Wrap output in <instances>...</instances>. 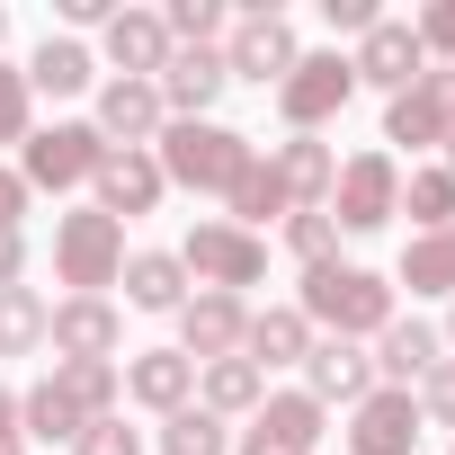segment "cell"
Segmentation results:
<instances>
[{"mask_svg":"<svg viewBox=\"0 0 455 455\" xmlns=\"http://www.w3.org/2000/svg\"><path fill=\"white\" fill-rule=\"evenodd\" d=\"M295 313L313 322V339H384V322L402 313L393 304V277H375V268H348V259H322V268H304V295H295Z\"/></svg>","mask_w":455,"mask_h":455,"instance_id":"obj_1","label":"cell"},{"mask_svg":"<svg viewBox=\"0 0 455 455\" xmlns=\"http://www.w3.org/2000/svg\"><path fill=\"white\" fill-rule=\"evenodd\" d=\"M152 161H161V179H170V188L233 196V179L259 161V143H251V134H233L223 116H170V125H161V143H152Z\"/></svg>","mask_w":455,"mask_h":455,"instance_id":"obj_2","label":"cell"},{"mask_svg":"<svg viewBox=\"0 0 455 455\" xmlns=\"http://www.w3.org/2000/svg\"><path fill=\"white\" fill-rule=\"evenodd\" d=\"M54 277L72 295H108L125 277V223L81 205V214H54Z\"/></svg>","mask_w":455,"mask_h":455,"instance_id":"obj_3","label":"cell"},{"mask_svg":"<svg viewBox=\"0 0 455 455\" xmlns=\"http://www.w3.org/2000/svg\"><path fill=\"white\" fill-rule=\"evenodd\" d=\"M108 152H116V143H108L99 125L63 116V125H45V134H28V143H19V179H28V196H36V188H54V196H63V188H90Z\"/></svg>","mask_w":455,"mask_h":455,"instance_id":"obj_4","label":"cell"},{"mask_svg":"<svg viewBox=\"0 0 455 455\" xmlns=\"http://www.w3.org/2000/svg\"><path fill=\"white\" fill-rule=\"evenodd\" d=\"M322 214L339 223V233H384V223L402 214V161H393V152H348Z\"/></svg>","mask_w":455,"mask_h":455,"instance_id":"obj_5","label":"cell"},{"mask_svg":"<svg viewBox=\"0 0 455 455\" xmlns=\"http://www.w3.org/2000/svg\"><path fill=\"white\" fill-rule=\"evenodd\" d=\"M179 268H188L196 286H214V295H242V286H259V277H268V242L214 214V223H196V233L179 242Z\"/></svg>","mask_w":455,"mask_h":455,"instance_id":"obj_6","label":"cell"},{"mask_svg":"<svg viewBox=\"0 0 455 455\" xmlns=\"http://www.w3.org/2000/svg\"><path fill=\"white\" fill-rule=\"evenodd\" d=\"M45 348H54V366H116V348H125V313L108 304V295H63V304H45Z\"/></svg>","mask_w":455,"mask_h":455,"instance_id":"obj_7","label":"cell"},{"mask_svg":"<svg viewBox=\"0 0 455 455\" xmlns=\"http://www.w3.org/2000/svg\"><path fill=\"white\" fill-rule=\"evenodd\" d=\"M357 99V72H348V54H295V72L277 81V116L295 125V134H322L339 108Z\"/></svg>","mask_w":455,"mask_h":455,"instance_id":"obj_8","label":"cell"},{"mask_svg":"<svg viewBox=\"0 0 455 455\" xmlns=\"http://www.w3.org/2000/svg\"><path fill=\"white\" fill-rule=\"evenodd\" d=\"M295 28L277 19V10H242L233 28H223V72H233V81H259V90H277L286 72H295Z\"/></svg>","mask_w":455,"mask_h":455,"instance_id":"obj_9","label":"cell"},{"mask_svg":"<svg viewBox=\"0 0 455 455\" xmlns=\"http://www.w3.org/2000/svg\"><path fill=\"white\" fill-rule=\"evenodd\" d=\"M446 134H455V63H428L402 99H384V143L428 152V143H446Z\"/></svg>","mask_w":455,"mask_h":455,"instance_id":"obj_10","label":"cell"},{"mask_svg":"<svg viewBox=\"0 0 455 455\" xmlns=\"http://www.w3.org/2000/svg\"><path fill=\"white\" fill-rule=\"evenodd\" d=\"M348 72H357V90H384V99H402V90L428 72V54H419V28H411V19H375V28L357 36Z\"/></svg>","mask_w":455,"mask_h":455,"instance_id":"obj_11","label":"cell"},{"mask_svg":"<svg viewBox=\"0 0 455 455\" xmlns=\"http://www.w3.org/2000/svg\"><path fill=\"white\" fill-rule=\"evenodd\" d=\"M322 402L295 384V393H268L259 411H251V428H242V455H313L322 446Z\"/></svg>","mask_w":455,"mask_h":455,"instance_id":"obj_12","label":"cell"},{"mask_svg":"<svg viewBox=\"0 0 455 455\" xmlns=\"http://www.w3.org/2000/svg\"><path fill=\"white\" fill-rule=\"evenodd\" d=\"M419 402L402 384H375L357 411H348V455H419Z\"/></svg>","mask_w":455,"mask_h":455,"instance_id":"obj_13","label":"cell"},{"mask_svg":"<svg viewBox=\"0 0 455 455\" xmlns=\"http://www.w3.org/2000/svg\"><path fill=\"white\" fill-rule=\"evenodd\" d=\"M242 331H251V304H242V295H214V286H196V295L179 304V357H196V366H214V357H242Z\"/></svg>","mask_w":455,"mask_h":455,"instance_id":"obj_14","label":"cell"},{"mask_svg":"<svg viewBox=\"0 0 455 455\" xmlns=\"http://www.w3.org/2000/svg\"><path fill=\"white\" fill-rule=\"evenodd\" d=\"M116 152H152L161 143V125H170V108H161V90L152 81H99V116H90Z\"/></svg>","mask_w":455,"mask_h":455,"instance_id":"obj_15","label":"cell"},{"mask_svg":"<svg viewBox=\"0 0 455 455\" xmlns=\"http://www.w3.org/2000/svg\"><path fill=\"white\" fill-rule=\"evenodd\" d=\"M161 108L170 116H205L223 90H233V72H223V45H170V63H161Z\"/></svg>","mask_w":455,"mask_h":455,"instance_id":"obj_16","label":"cell"},{"mask_svg":"<svg viewBox=\"0 0 455 455\" xmlns=\"http://www.w3.org/2000/svg\"><path fill=\"white\" fill-rule=\"evenodd\" d=\"M116 375H125V402H143V411H161V419L196 402V357H179V348H134Z\"/></svg>","mask_w":455,"mask_h":455,"instance_id":"obj_17","label":"cell"},{"mask_svg":"<svg viewBox=\"0 0 455 455\" xmlns=\"http://www.w3.org/2000/svg\"><path fill=\"white\" fill-rule=\"evenodd\" d=\"M90 188H99V214H116V223H134V214H152V205L170 196V179H161L152 152H108Z\"/></svg>","mask_w":455,"mask_h":455,"instance_id":"obj_18","label":"cell"},{"mask_svg":"<svg viewBox=\"0 0 455 455\" xmlns=\"http://www.w3.org/2000/svg\"><path fill=\"white\" fill-rule=\"evenodd\" d=\"M304 393H313L322 411H331V402L357 411V402L375 393V357H366L357 339H313V357H304Z\"/></svg>","mask_w":455,"mask_h":455,"instance_id":"obj_19","label":"cell"},{"mask_svg":"<svg viewBox=\"0 0 455 455\" xmlns=\"http://www.w3.org/2000/svg\"><path fill=\"white\" fill-rule=\"evenodd\" d=\"M99 36H108L116 81H161V63H170V28H161V10H116Z\"/></svg>","mask_w":455,"mask_h":455,"instance_id":"obj_20","label":"cell"},{"mask_svg":"<svg viewBox=\"0 0 455 455\" xmlns=\"http://www.w3.org/2000/svg\"><path fill=\"white\" fill-rule=\"evenodd\" d=\"M268 170H277L286 205L304 214V205H331V179H339V152H331L322 134H286V143L268 152Z\"/></svg>","mask_w":455,"mask_h":455,"instance_id":"obj_21","label":"cell"},{"mask_svg":"<svg viewBox=\"0 0 455 455\" xmlns=\"http://www.w3.org/2000/svg\"><path fill=\"white\" fill-rule=\"evenodd\" d=\"M437 357H446V339H437L419 313H393V322H384V339H375V384H402V393H411Z\"/></svg>","mask_w":455,"mask_h":455,"instance_id":"obj_22","label":"cell"},{"mask_svg":"<svg viewBox=\"0 0 455 455\" xmlns=\"http://www.w3.org/2000/svg\"><path fill=\"white\" fill-rule=\"evenodd\" d=\"M242 357H251L259 375H268V366H304V357H313V322H304L295 304H268V313H251Z\"/></svg>","mask_w":455,"mask_h":455,"instance_id":"obj_23","label":"cell"},{"mask_svg":"<svg viewBox=\"0 0 455 455\" xmlns=\"http://www.w3.org/2000/svg\"><path fill=\"white\" fill-rule=\"evenodd\" d=\"M268 402V375L251 366V357H214V366H196V411H214V419H251Z\"/></svg>","mask_w":455,"mask_h":455,"instance_id":"obj_24","label":"cell"},{"mask_svg":"<svg viewBox=\"0 0 455 455\" xmlns=\"http://www.w3.org/2000/svg\"><path fill=\"white\" fill-rule=\"evenodd\" d=\"M99 81V54L81 45V36H45L36 54H28V90H45V99H81Z\"/></svg>","mask_w":455,"mask_h":455,"instance_id":"obj_25","label":"cell"},{"mask_svg":"<svg viewBox=\"0 0 455 455\" xmlns=\"http://www.w3.org/2000/svg\"><path fill=\"white\" fill-rule=\"evenodd\" d=\"M116 286H125L134 313H179V304H188V268H179V251H134Z\"/></svg>","mask_w":455,"mask_h":455,"instance_id":"obj_26","label":"cell"},{"mask_svg":"<svg viewBox=\"0 0 455 455\" xmlns=\"http://www.w3.org/2000/svg\"><path fill=\"white\" fill-rule=\"evenodd\" d=\"M81 428H90V419L63 402V384H54V375H36V384L19 393V437H28V446H72Z\"/></svg>","mask_w":455,"mask_h":455,"instance_id":"obj_27","label":"cell"},{"mask_svg":"<svg viewBox=\"0 0 455 455\" xmlns=\"http://www.w3.org/2000/svg\"><path fill=\"white\" fill-rule=\"evenodd\" d=\"M393 286H411V295H455V223H446V233H411Z\"/></svg>","mask_w":455,"mask_h":455,"instance_id":"obj_28","label":"cell"},{"mask_svg":"<svg viewBox=\"0 0 455 455\" xmlns=\"http://www.w3.org/2000/svg\"><path fill=\"white\" fill-rule=\"evenodd\" d=\"M223 205H233V214H223V223H242V233H259V223H277V214H295L286 205V188H277V170H268V152L233 179V196H223Z\"/></svg>","mask_w":455,"mask_h":455,"instance_id":"obj_29","label":"cell"},{"mask_svg":"<svg viewBox=\"0 0 455 455\" xmlns=\"http://www.w3.org/2000/svg\"><path fill=\"white\" fill-rule=\"evenodd\" d=\"M402 214L419 223V233H446V223H455V170H446V161L411 170V179H402Z\"/></svg>","mask_w":455,"mask_h":455,"instance_id":"obj_30","label":"cell"},{"mask_svg":"<svg viewBox=\"0 0 455 455\" xmlns=\"http://www.w3.org/2000/svg\"><path fill=\"white\" fill-rule=\"evenodd\" d=\"M45 375L63 384V402H72L81 419H108L116 393H125V375H116V366H90V357H81V366H45Z\"/></svg>","mask_w":455,"mask_h":455,"instance_id":"obj_31","label":"cell"},{"mask_svg":"<svg viewBox=\"0 0 455 455\" xmlns=\"http://www.w3.org/2000/svg\"><path fill=\"white\" fill-rule=\"evenodd\" d=\"M45 348V295L36 286H0V357Z\"/></svg>","mask_w":455,"mask_h":455,"instance_id":"obj_32","label":"cell"},{"mask_svg":"<svg viewBox=\"0 0 455 455\" xmlns=\"http://www.w3.org/2000/svg\"><path fill=\"white\" fill-rule=\"evenodd\" d=\"M161 455H233V428H223L214 411H196V402H188V411H170V419H161Z\"/></svg>","mask_w":455,"mask_h":455,"instance_id":"obj_33","label":"cell"},{"mask_svg":"<svg viewBox=\"0 0 455 455\" xmlns=\"http://www.w3.org/2000/svg\"><path fill=\"white\" fill-rule=\"evenodd\" d=\"M161 28H170V45H223V0H170L161 10Z\"/></svg>","mask_w":455,"mask_h":455,"instance_id":"obj_34","label":"cell"},{"mask_svg":"<svg viewBox=\"0 0 455 455\" xmlns=\"http://www.w3.org/2000/svg\"><path fill=\"white\" fill-rule=\"evenodd\" d=\"M286 251H295L304 268H322V259H339V223H331L322 205H304V214H286Z\"/></svg>","mask_w":455,"mask_h":455,"instance_id":"obj_35","label":"cell"},{"mask_svg":"<svg viewBox=\"0 0 455 455\" xmlns=\"http://www.w3.org/2000/svg\"><path fill=\"white\" fill-rule=\"evenodd\" d=\"M28 134H36V90H28V72L0 63V143H28Z\"/></svg>","mask_w":455,"mask_h":455,"instance_id":"obj_36","label":"cell"},{"mask_svg":"<svg viewBox=\"0 0 455 455\" xmlns=\"http://www.w3.org/2000/svg\"><path fill=\"white\" fill-rule=\"evenodd\" d=\"M411 402H419V419H437V428H455V357H437L419 384H411Z\"/></svg>","mask_w":455,"mask_h":455,"instance_id":"obj_37","label":"cell"},{"mask_svg":"<svg viewBox=\"0 0 455 455\" xmlns=\"http://www.w3.org/2000/svg\"><path fill=\"white\" fill-rule=\"evenodd\" d=\"M72 455H143V428H125V419L108 411V419H90V428L72 437Z\"/></svg>","mask_w":455,"mask_h":455,"instance_id":"obj_38","label":"cell"},{"mask_svg":"<svg viewBox=\"0 0 455 455\" xmlns=\"http://www.w3.org/2000/svg\"><path fill=\"white\" fill-rule=\"evenodd\" d=\"M411 28H419V54H428V63H455V0H428Z\"/></svg>","mask_w":455,"mask_h":455,"instance_id":"obj_39","label":"cell"},{"mask_svg":"<svg viewBox=\"0 0 455 455\" xmlns=\"http://www.w3.org/2000/svg\"><path fill=\"white\" fill-rule=\"evenodd\" d=\"M322 19H331L339 36H366V28H375L384 10H375V0H322Z\"/></svg>","mask_w":455,"mask_h":455,"instance_id":"obj_40","label":"cell"},{"mask_svg":"<svg viewBox=\"0 0 455 455\" xmlns=\"http://www.w3.org/2000/svg\"><path fill=\"white\" fill-rule=\"evenodd\" d=\"M19 223H28V179L0 170V233H19Z\"/></svg>","mask_w":455,"mask_h":455,"instance_id":"obj_41","label":"cell"},{"mask_svg":"<svg viewBox=\"0 0 455 455\" xmlns=\"http://www.w3.org/2000/svg\"><path fill=\"white\" fill-rule=\"evenodd\" d=\"M54 10H63V28H108L116 0H54Z\"/></svg>","mask_w":455,"mask_h":455,"instance_id":"obj_42","label":"cell"},{"mask_svg":"<svg viewBox=\"0 0 455 455\" xmlns=\"http://www.w3.org/2000/svg\"><path fill=\"white\" fill-rule=\"evenodd\" d=\"M0 455H28V437H19V393L0 384Z\"/></svg>","mask_w":455,"mask_h":455,"instance_id":"obj_43","label":"cell"},{"mask_svg":"<svg viewBox=\"0 0 455 455\" xmlns=\"http://www.w3.org/2000/svg\"><path fill=\"white\" fill-rule=\"evenodd\" d=\"M28 277V233H0V286Z\"/></svg>","mask_w":455,"mask_h":455,"instance_id":"obj_44","label":"cell"},{"mask_svg":"<svg viewBox=\"0 0 455 455\" xmlns=\"http://www.w3.org/2000/svg\"><path fill=\"white\" fill-rule=\"evenodd\" d=\"M437 152H446V170H455V134H446V143H437Z\"/></svg>","mask_w":455,"mask_h":455,"instance_id":"obj_45","label":"cell"},{"mask_svg":"<svg viewBox=\"0 0 455 455\" xmlns=\"http://www.w3.org/2000/svg\"><path fill=\"white\" fill-rule=\"evenodd\" d=\"M437 339H446V348H455V313H446V331H437Z\"/></svg>","mask_w":455,"mask_h":455,"instance_id":"obj_46","label":"cell"},{"mask_svg":"<svg viewBox=\"0 0 455 455\" xmlns=\"http://www.w3.org/2000/svg\"><path fill=\"white\" fill-rule=\"evenodd\" d=\"M0 45H10V10H0Z\"/></svg>","mask_w":455,"mask_h":455,"instance_id":"obj_47","label":"cell"},{"mask_svg":"<svg viewBox=\"0 0 455 455\" xmlns=\"http://www.w3.org/2000/svg\"><path fill=\"white\" fill-rule=\"evenodd\" d=\"M446 455H455V446H446Z\"/></svg>","mask_w":455,"mask_h":455,"instance_id":"obj_48","label":"cell"}]
</instances>
